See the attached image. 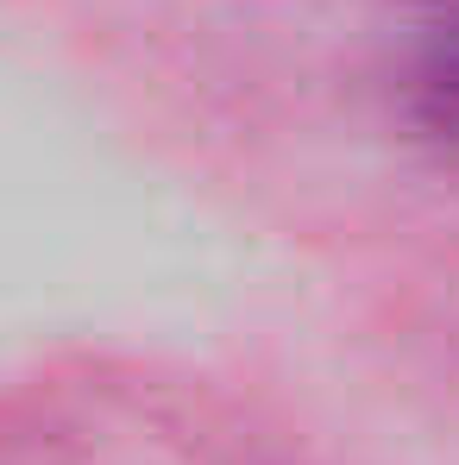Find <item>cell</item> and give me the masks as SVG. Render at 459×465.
Wrapping results in <instances>:
<instances>
[{
  "label": "cell",
  "instance_id": "obj_1",
  "mask_svg": "<svg viewBox=\"0 0 459 465\" xmlns=\"http://www.w3.org/2000/svg\"><path fill=\"white\" fill-rule=\"evenodd\" d=\"M428 94L441 101L447 120H459V32L447 45H434V57H428Z\"/></svg>",
  "mask_w": 459,
  "mask_h": 465
}]
</instances>
